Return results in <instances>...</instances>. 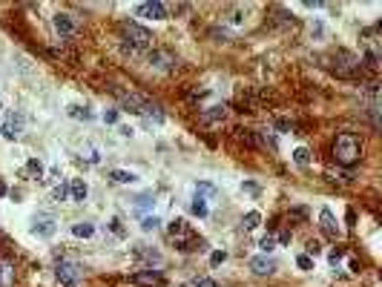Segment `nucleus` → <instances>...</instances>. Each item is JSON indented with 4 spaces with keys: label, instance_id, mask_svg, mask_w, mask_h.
I'll return each instance as SVG.
<instances>
[{
    "label": "nucleus",
    "instance_id": "obj_1",
    "mask_svg": "<svg viewBox=\"0 0 382 287\" xmlns=\"http://www.w3.org/2000/svg\"><path fill=\"white\" fill-rule=\"evenodd\" d=\"M359 155H362V141L353 135V132H342V135L333 141V158H336V164L353 167L359 161Z\"/></svg>",
    "mask_w": 382,
    "mask_h": 287
},
{
    "label": "nucleus",
    "instance_id": "obj_2",
    "mask_svg": "<svg viewBox=\"0 0 382 287\" xmlns=\"http://www.w3.org/2000/svg\"><path fill=\"white\" fill-rule=\"evenodd\" d=\"M121 34L127 37V43H130V46H135V49H147V46H152V34L147 32L144 26L133 23V20H127V23L121 26Z\"/></svg>",
    "mask_w": 382,
    "mask_h": 287
},
{
    "label": "nucleus",
    "instance_id": "obj_3",
    "mask_svg": "<svg viewBox=\"0 0 382 287\" xmlns=\"http://www.w3.org/2000/svg\"><path fill=\"white\" fill-rule=\"evenodd\" d=\"M55 276H58V282L64 287H81L83 270H81V264H75V261H58Z\"/></svg>",
    "mask_w": 382,
    "mask_h": 287
},
{
    "label": "nucleus",
    "instance_id": "obj_4",
    "mask_svg": "<svg viewBox=\"0 0 382 287\" xmlns=\"http://www.w3.org/2000/svg\"><path fill=\"white\" fill-rule=\"evenodd\" d=\"M52 23H55V32L61 34V37H75V34H78V23H75L72 15L58 12V15L52 17Z\"/></svg>",
    "mask_w": 382,
    "mask_h": 287
},
{
    "label": "nucleus",
    "instance_id": "obj_5",
    "mask_svg": "<svg viewBox=\"0 0 382 287\" xmlns=\"http://www.w3.org/2000/svg\"><path fill=\"white\" fill-rule=\"evenodd\" d=\"M133 285L138 287H164V276L158 270H138L133 273Z\"/></svg>",
    "mask_w": 382,
    "mask_h": 287
},
{
    "label": "nucleus",
    "instance_id": "obj_6",
    "mask_svg": "<svg viewBox=\"0 0 382 287\" xmlns=\"http://www.w3.org/2000/svg\"><path fill=\"white\" fill-rule=\"evenodd\" d=\"M138 17H152V20H164L167 17V6L164 3H158V0H152V3H141L138 9Z\"/></svg>",
    "mask_w": 382,
    "mask_h": 287
},
{
    "label": "nucleus",
    "instance_id": "obj_7",
    "mask_svg": "<svg viewBox=\"0 0 382 287\" xmlns=\"http://www.w3.org/2000/svg\"><path fill=\"white\" fill-rule=\"evenodd\" d=\"M32 233L35 236H43V238L55 236V219H52V216H37V219L32 221Z\"/></svg>",
    "mask_w": 382,
    "mask_h": 287
},
{
    "label": "nucleus",
    "instance_id": "obj_8",
    "mask_svg": "<svg viewBox=\"0 0 382 287\" xmlns=\"http://www.w3.org/2000/svg\"><path fill=\"white\" fill-rule=\"evenodd\" d=\"M250 270L259 273V276H270V273L276 270V261L267 258V255H253V258H250Z\"/></svg>",
    "mask_w": 382,
    "mask_h": 287
},
{
    "label": "nucleus",
    "instance_id": "obj_9",
    "mask_svg": "<svg viewBox=\"0 0 382 287\" xmlns=\"http://www.w3.org/2000/svg\"><path fill=\"white\" fill-rule=\"evenodd\" d=\"M319 221H322V233L328 238H339V227H336V219H333V213L325 207L322 213H319Z\"/></svg>",
    "mask_w": 382,
    "mask_h": 287
},
{
    "label": "nucleus",
    "instance_id": "obj_10",
    "mask_svg": "<svg viewBox=\"0 0 382 287\" xmlns=\"http://www.w3.org/2000/svg\"><path fill=\"white\" fill-rule=\"evenodd\" d=\"M20 132H23V115H20V112H17V115H9V121L3 124V135L9 138V141H15Z\"/></svg>",
    "mask_w": 382,
    "mask_h": 287
},
{
    "label": "nucleus",
    "instance_id": "obj_11",
    "mask_svg": "<svg viewBox=\"0 0 382 287\" xmlns=\"http://www.w3.org/2000/svg\"><path fill=\"white\" fill-rule=\"evenodd\" d=\"M138 115H147V118H152L155 124H161V121H164V112H161V106H158V103H152L150 98H144V101H141V109H138Z\"/></svg>",
    "mask_w": 382,
    "mask_h": 287
},
{
    "label": "nucleus",
    "instance_id": "obj_12",
    "mask_svg": "<svg viewBox=\"0 0 382 287\" xmlns=\"http://www.w3.org/2000/svg\"><path fill=\"white\" fill-rule=\"evenodd\" d=\"M170 236L178 238V244H181V241H187L193 233H190V227H187V221L184 219H175V221H170Z\"/></svg>",
    "mask_w": 382,
    "mask_h": 287
},
{
    "label": "nucleus",
    "instance_id": "obj_13",
    "mask_svg": "<svg viewBox=\"0 0 382 287\" xmlns=\"http://www.w3.org/2000/svg\"><path fill=\"white\" fill-rule=\"evenodd\" d=\"M86 195H89V187L83 184L81 178H75V181L69 184V198H72V201H86Z\"/></svg>",
    "mask_w": 382,
    "mask_h": 287
},
{
    "label": "nucleus",
    "instance_id": "obj_14",
    "mask_svg": "<svg viewBox=\"0 0 382 287\" xmlns=\"http://www.w3.org/2000/svg\"><path fill=\"white\" fill-rule=\"evenodd\" d=\"M224 115H227V106L221 103V106H210L207 112H201V121H204V124H213V121L224 118Z\"/></svg>",
    "mask_w": 382,
    "mask_h": 287
},
{
    "label": "nucleus",
    "instance_id": "obj_15",
    "mask_svg": "<svg viewBox=\"0 0 382 287\" xmlns=\"http://www.w3.org/2000/svg\"><path fill=\"white\" fill-rule=\"evenodd\" d=\"M109 178L118 181V184H135V181H138V175H135V172H127V169H112Z\"/></svg>",
    "mask_w": 382,
    "mask_h": 287
},
{
    "label": "nucleus",
    "instance_id": "obj_16",
    "mask_svg": "<svg viewBox=\"0 0 382 287\" xmlns=\"http://www.w3.org/2000/svg\"><path fill=\"white\" fill-rule=\"evenodd\" d=\"M150 64H155L158 69H167V66H173L175 61H173L167 52H150Z\"/></svg>",
    "mask_w": 382,
    "mask_h": 287
},
{
    "label": "nucleus",
    "instance_id": "obj_17",
    "mask_svg": "<svg viewBox=\"0 0 382 287\" xmlns=\"http://www.w3.org/2000/svg\"><path fill=\"white\" fill-rule=\"evenodd\" d=\"M92 233H95V227H92V224H86V221H78V224H72V236L89 238Z\"/></svg>",
    "mask_w": 382,
    "mask_h": 287
},
{
    "label": "nucleus",
    "instance_id": "obj_18",
    "mask_svg": "<svg viewBox=\"0 0 382 287\" xmlns=\"http://www.w3.org/2000/svg\"><path fill=\"white\" fill-rule=\"evenodd\" d=\"M15 282V270H12V264H3L0 261V287H9Z\"/></svg>",
    "mask_w": 382,
    "mask_h": 287
},
{
    "label": "nucleus",
    "instance_id": "obj_19",
    "mask_svg": "<svg viewBox=\"0 0 382 287\" xmlns=\"http://www.w3.org/2000/svg\"><path fill=\"white\" fill-rule=\"evenodd\" d=\"M190 210H193V213H196L199 219H207V213H210V210H207V201H204V198H199V195L193 198V204H190Z\"/></svg>",
    "mask_w": 382,
    "mask_h": 287
},
{
    "label": "nucleus",
    "instance_id": "obj_20",
    "mask_svg": "<svg viewBox=\"0 0 382 287\" xmlns=\"http://www.w3.org/2000/svg\"><path fill=\"white\" fill-rule=\"evenodd\" d=\"M259 221H262V216L253 210V213H247V216L242 219V224H244V230H256V227H259Z\"/></svg>",
    "mask_w": 382,
    "mask_h": 287
},
{
    "label": "nucleus",
    "instance_id": "obj_21",
    "mask_svg": "<svg viewBox=\"0 0 382 287\" xmlns=\"http://www.w3.org/2000/svg\"><path fill=\"white\" fill-rule=\"evenodd\" d=\"M52 198H55L58 204L67 201V198H69V187H67V184H58L55 190H52Z\"/></svg>",
    "mask_w": 382,
    "mask_h": 287
},
{
    "label": "nucleus",
    "instance_id": "obj_22",
    "mask_svg": "<svg viewBox=\"0 0 382 287\" xmlns=\"http://www.w3.org/2000/svg\"><path fill=\"white\" fill-rule=\"evenodd\" d=\"M293 161H296L299 167H308V161H311V152L305 150V147H299V150L293 152Z\"/></svg>",
    "mask_w": 382,
    "mask_h": 287
},
{
    "label": "nucleus",
    "instance_id": "obj_23",
    "mask_svg": "<svg viewBox=\"0 0 382 287\" xmlns=\"http://www.w3.org/2000/svg\"><path fill=\"white\" fill-rule=\"evenodd\" d=\"M259 247H262V253H270V250H276V238H273V236H265V238H262V241H259Z\"/></svg>",
    "mask_w": 382,
    "mask_h": 287
},
{
    "label": "nucleus",
    "instance_id": "obj_24",
    "mask_svg": "<svg viewBox=\"0 0 382 287\" xmlns=\"http://www.w3.org/2000/svg\"><path fill=\"white\" fill-rule=\"evenodd\" d=\"M196 195H199V198H204V195H210V198H213V195H216V187L199 184V187H196Z\"/></svg>",
    "mask_w": 382,
    "mask_h": 287
},
{
    "label": "nucleus",
    "instance_id": "obj_25",
    "mask_svg": "<svg viewBox=\"0 0 382 287\" xmlns=\"http://www.w3.org/2000/svg\"><path fill=\"white\" fill-rule=\"evenodd\" d=\"M158 224H161V221L155 219V216H147V219L141 221V230H147V233H150V230H155Z\"/></svg>",
    "mask_w": 382,
    "mask_h": 287
},
{
    "label": "nucleus",
    "instance_id": "obj_26",
    "mask_svg": "<svg viewBox=\"0 0 382 287\" xmlns=\"http://www.w3.org/2000/svg\"><path fill=\"white\" fill-rule=\"evenodd\" d=\"M296 264H299L302 270H313V258H311V255H299Z\"/></svg>",
    "mask_w": 382,
    "mask_h": 287
},
{
    "label": "nucleus",
    "instance_id": "obj_27",
    "mask_svg": "<svg viewBox=\"0 0 382 287\" xmlns=\"http://www.w3.org/2000/svg\"><path fill=\"white\" fill-rule=\"evenodd\" d=\"M135 255H138V258H150V261H158V258H161L158 253H150V250H141V247L135 250Z\"/></svg>",
    "mask_w": 382,
    "mask_h": 287
},
{
    "label": "nucleus",
    "instance_id": "obj_28",
    "mask_svg": "<svg viewBox=\"0 0 382 287\" xmlns=\"http://www.w3.org/2000/svg\"><path fill=\"white\" fill-rule=\"evenodd\" d=\"M69 115H72V118H92V115H89L86 109H81V106H72V109H69Z\"/></svg>",
    "mask_w": 382,
    "mask_h": 287
},
{
    "label": "nucleus",
    "instance_id": "obj_29",
    "mask_svg": "<svg viewBox=\"0 0 382 287\" xmlns=\"http://www.w3.org/2000/svg\"><path fill=\"white\" fill-rule=\"evenodd\" d=\"M224 258H227V253H224V250H216V253L210 255V264H213V267H216V264H221V261H224Z\"/></svg>",
    "mask_w": 382,
    "mask_h": 287
},
{
    "label": "nucleus",
    "instance_id": "obj_30",
    "mask_svg": "<svg viewBox=\"0 0 382 287\" xmlns=\"http://www.w3.org/2000/svg\"><path fill=\"white\" fill-rule=\"evenodd\" d=\"M26 169H29V172H35V175H37V178H40V172H43V167H40V161H29V164H26Z\"/></svg>",
    "mask_w": 382,
    "mask_h": 287
},
{
    "label": "nucleus",
    "instance_id": "obj_31",
    "mask_svg": "<svg viewBox=\"0 0 382 287\" xmlns=\"http://www.w3.org/2000/svg\"><path fill=\"white\" fill-rule=\"evenodd\" d=\"M104 121H106V124H118V109H106V112H104Z\"/></svg>",
    "mask_w": 382,
    "mask_h": 287
},
{
    "label": "nucleus",
    "instance_id": "obj_32",
    "mask_svg": "<svg viewBox=\"0 0 382 287\" xmlns=\"http://www.w3.org/2000/svg\"><path fill=\"white\" fill-rule=\"evenodd\" d=\"M193 287H218V282H213V279H199Z\"/></svg>",
    "mask_w": 382,
    "mask_h": 287
},
{
    "label": "nucleus",
    "instance_id": "obj_33",
    "mask_svg": "<svg viewBox=\"0 0 382 287\" xmlns=\"http://www.w3.org/2000/svg\"><path fill=\"white\" fill-rule=\"evenodd\" d=\"M319 250H322V247H319V241H311V244H308V253H311V255H316Z\"/></svg>",
    "mask_w": 382,
    "mask_h": 287
},
{
    "label": "nucleus",
    "instance_id": "obj_34",
    "mask_svg": "<svg viewBox=\"0 0 382 287\" xmlns=\"http://www.w3.org/2000/svg\"><path fill=\"white\" fill-rule=\"evenodd\" d=\"M279 241H282V244H287V241H290V233H287V230H284V233H279Z\"/></svg>",
    "mask_w": 382,
    "mask_h": 287
},
{
    "label": "nucleus",
    "instance_id": "obj_35",
    "mask_svg": "<svg viewBox=\"0 0 382 287\" xmlns=\"http://www.w3.org/2000/svg\"><path fill=\"white\" fill-rule=\"evenodd\" d=\"M0 195H6V184L3 181H0Z\"/></svg>",
    "mask_w": 382,
    "mask_h": 287
},
{
    "label": "nucleus",
    "instance_id": "obj_36",
    "mask_svg": "<svg viewBox=\"0 0 382 287\" xmlns=\"http://www.w3.org/2000/svg\"><path fill=\"white\" fill-rule=\"evenodd\" d=\"M178 287H190V285H178Z\"/></svg>",
    "mask_w": 382,
    "mask_h": 287
}]
</instances>
